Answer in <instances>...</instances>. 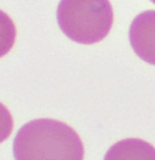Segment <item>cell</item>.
Here are the masks:
<instances>
[{"label": "cell", "instance_id": "6da1fadb", "mask_svg": "<svg viewBox=\"0 0 155 160\" xmlns=\"http://www.w3.org/2000/svg\"><path fill=\"white\" fill-rule=\"evenodd\" d=\"M84 144L66 122L35 119L18 130L13 141V158L17 160H80Z\"/></svg>", "mask_w": 155, "mask_h": 160}, {"label": "cell", "instance_id": "7a4b0ae2", "mask_svg": "<svg viewBox=\"0 0 155 160\" xmlns=\"http://www.w3.org/2000/svg\"><path fill=\"white\" fill-rule=\"evenodd\" d=\"M114 21L109 0H61L57 22L61 30L78 44L91 45L103 40Z\"/></svg>", "mask_w": 155, "mask_h": 160}, {"label": "cell", "instance_id": "3957f363", "mask_svg": "<svg viewBox=\"0 0 155 160\" xmlns=\"http://www.w3.org/2000/svg\"><path fill=\"white\" fill-rule=\"evenodd\" d=\"M128 38L136 55L155 66V10L144 11L132 21Z\"/></svg>", "mask_w": 155, "mask_h": 160}, {"label": "cell", "instance_id": "277c9868", "mask_svg": "<svg viewBox=\"0 0 155 160\" xmlns=\"http://www.w3.org/2000/svg\"><path fill=\"white\" fill-rule=\"evenodd\" d=\"M106 159H155V148L142 140H124L108 150Z\"/></svg>", "mask_w": 155, "mask_h": 160}, {"label": "cell", "instance_id": "5b68a950", "mask_svg": "<svg viewBox=\"0 0 155 160\" xmlns=\"http://www.w3.org/2000/svg\"><path fill=\"white\" fill-rule=\"evenodd\" d=\"M16 26L4 11L0 10V58L8 55L16 40Z\"/></svg>", "mask_w": 155, "mask_h": 160}, {"label": "cell", "instance_id": "8992f818", "mask_svg": "<svg viewBox=\"0 0 155 160\" xmlns=\"http://www.w3.org/2000/svg\"><path fill=\"white\" fill-rule=\"evenodd\" d=\"M13 129V119L9 109L0 103V143L8 140Z\"/></svg>", "mask_w": 155, "mask_h": 160}, {"label": "cell", "instance_id": "52a82bcc", "mask_svg": "<svg viewBox=\"0 0 155 160\" xmlns=\"http://www.w3.org/2000/svg\"><path fill=\"white\" fill-rule=\"evenodd\" d=\"M150 1H152V2H154V4H155V0H150Z\"/></svg>", "mask_w": 155, "mask_h": 160}]
</instances>
